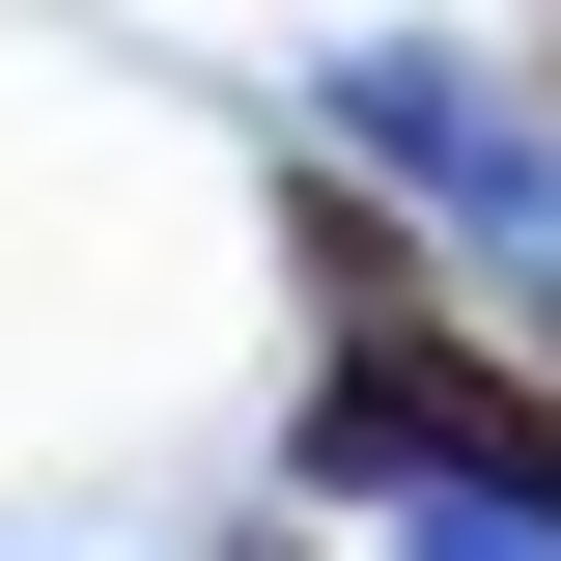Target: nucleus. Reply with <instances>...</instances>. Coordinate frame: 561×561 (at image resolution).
<instances>
[{
    "label": "nucleus",
    "instance_id": "2",
    "mask_svg": "<svg viewBox=\"0 0 561 561\" xmlns=\"http://www.w3.org/2000/svg\"><path fill=\"white\" fill-rule=\"evenodd\" d=\"M393 534H421V561H561L534 505H393Z\"/></svg>",
    "mask_w": 561,
    "mask_h": 561
},
{
    "label": "nucleus",
    "instance_id": "1",
    "mask_svg": "<svg viewBox=\"0 0 561 561\" xmlns=\"http://www.w3.org/2000/svg\"><path fill=\"white\" fill-rule=\"evenodd\" d=\"M337 140L393 169V197H449V225H505V253H561V140L505 113V84H449V57H337Z\"/></svg>",
    "mask_w": 561,
    "mask_h": 561
}]
</instances>
